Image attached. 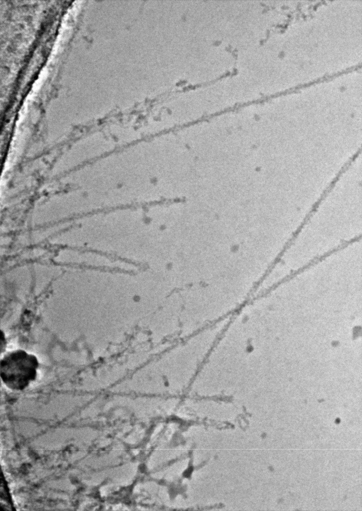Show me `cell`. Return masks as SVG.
<instances>
[{
  "label": "cell",
  "instance_id": "obj_1",
  "mask_svg": "<svg viewBox=\"0 0 362 511\" xmlns=\"http://www.w3.org/2000/svg\"><path fill=\"white\" fill-rule=\"evenodd\" d=\"M36 357L19 350L8 353L1 360L0 377L9 388L22 390L36 378Z\"/></svg>",
  "mask_w": 362,
  "mask_h": 511
}]
</instances>
